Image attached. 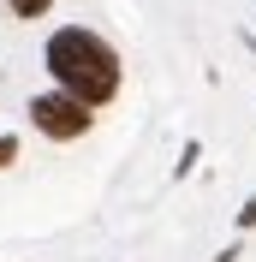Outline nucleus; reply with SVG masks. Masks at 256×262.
<instances>
[{"instance_id": "f257e3e1", "label": "nucleus", "mask_w": 256, "mask_h": 262, "mask_svg": "<svg viewBox=\"0 0 256 262\" xmlns=\"http://www.w3.org/2000/svg\"><path fill=\"white\" fill-rule=\"evenodd\" d=\"M48 72L60 90H72V96H83L90 107H101V101L119 96V78H125V66H119V54H113V42H101L96 30H83V24H66V30L48 36Z\"/></svg>"}, {"instance_id": "f03ea898", "label": "nucleus", "mask_w": 256, "mask_h": 262, "mask_svg": "<svg viewBox=\"0 0 256 262\" xmlns=\"http://www.w3.org/2000/svg\"><path fill=\"white\" fill-rule=\"evenodd\" d=\"M30 125L42 131V137H54V143H72V137H83V131L96 125V114H90V101L83 96H72V90H60L54 83L48 96H30Z\"/></svg>"}, {"instance_id": "7ed1b4c3", "label": "nucleus", "mask_w": 256, "mask_h": 262, "mask_svg": "<svg viewBox=\"0 0 256 262\" xmlns=\"http://www.w3.org/2000/svg\"><path fill=\"white\" fill-rule=\"evenodd\" d=\"M6 6H12V18H42L54 0H6Z\"/></svg>"}, {"instance_id": "20e7f679", "label": "nucleus", "mask_w": 256, "mask_h": 262, "mask_svg": "<svg viewBox=\"0 0 256 262\" xmlns=\"http://www.w3.org/2000/svg\"><path fill=\"white\" fill-rule=\"evenodd\" d=\"M18 161V137H12V131H0V167H12Z\"/></svg>"}, {"instance_id": "39448f33", "label": "nucleus", "mask_w": 256, "mask_h": 262, "mask_svg": "<svg viewBox=\"0 0 256 262\" xmlns=\"http://www.w3.org/2000/svg\"><path fill=\"white\" fill-rule=\"evenodd\" d=\"M239 227H244V232L256 227V203H244V209H239Z\"/></svg>"}]
</instances>
